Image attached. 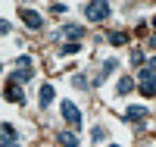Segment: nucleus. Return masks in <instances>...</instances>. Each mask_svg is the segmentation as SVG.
Returning <instances> with one entry per match:
<instances>
[{"mask_svg":"<svg viewBox=\"0 0 156 147\" xmlns=\"http://www.w3.org/2000/svg\"><path fill=\"white\" fill-rule=\"evenodd\" d=\"M0 35H9V22L6 19H0Z\"/></svg>","mask_w":156,"mask_h":147,"instance_id":"obj_21","label":"nucleus"},{"mask_svg":"<svg viewBox=\"0 0 156 147\" xmlns=\"http://www.w3.org/2000/svg\"><path fill=\"white\" fill-rule=\"evenodd\" d=\"M137 88L144 97H153L156 94V69H150V66H144V69L137 72Z\"/></svg>","mask_w":156,"mask_h":147,"instance_id":"obj_1","label":"nucleus"},{"mask_svg":"<svg viewBox=\"0 0 156 147\" xmlns=\"http://www.w3.org/2000/svg\"><path fill=\"white\" fill-rule=\"evenodd\" d=\"M125 119H128V122H140V119H147V106H128Z\"/></svg>","mask_w":156,"mask_h":147,"instance_id":"obj_8","label":"nucleus"},{"mask_svg":"<svg viewBox=\"0 0 156 147\" xmlns=\"http://www.w3.org/2000/svg\"><path fill=\"white\" fill-rule=\"evenodd\" d=\"M37 97H41L37 103H41L44 110H47V106L53 103V97H56V91H53V85H41V94H37Z\"/></svg>","mask_w":156,"mask_h":147,"instance_id":"obj_6","label":"nucleus"},{"mask_svg":"<svg viewBox=\"0 0 156 147\" xmlns=\"http://www.w3.org/2000/svg\"><path fill=\"white\" fill-rule=\"evenodd\" d=\"M131 63H134V66H140V63H144V53L134 50V53H131Z\"/></svg>","mask_w":156,"mask_h":147,"instance_id":"obj_17","label":"nucleus"},{"mask_svg":"<svg viewBox=\"0 0 156 147\" xmlns=\"http://www.w3.org/2000/svg\"><path fill=\"white\" fill-rule=\"evenodd\" d=\"M84 16L90 22H106L109 19V3L106 0H90V3L84 6Z\"/></svg>","mask_w":156,"mask_h":147,"instance_id":"obj_2","label":"nucleus"},{"mask_svg":"<svg viewBox=\"0 0 156 147\" xmlns=\"http://www.w3.org/2000/svg\"><path fill=\"white\" fill-rule=\"evenodd\" d=\"M19 16H22V22L28 25L31 31H37V28H41V25H44V19H41V13H34V9H25V6H22V13H19Z\"/></svg>","mask_w":156,"mask_h":147,"instance_id":"obj_4","label":"nucleus"},{"mask_svg":"<svg viewBox=\"0 0 156 147\" xmlns=\"http://www.w3.org/2000/svg\"><path fill=\"white\" fill-rule=\"evenodd\" d=\"M125 41H128V35H125V31H109V44H115V47H122Z\"/></svg>","mask_w":156,"mask_h":147,"instance_id":"obj_14","label":"nucleus"},{"mask_svg":"<svg viewBox=\"0 0 156 147\" xmlns=\"http://www.w3.org/2000/svg\"><path fill=\"white\" fill-rule=\"evenodd\" d=\"M16 66H31V57H28V53H22V57L16 60Z\"/></svg>","mask_w":156,"mask_h":147,"instance_id":"obj_18","label":"nucleus"},{"mask_svg":"<svg viewBox=\"0 0 156 147\" xmlns=\"http://www.w3.org/2000/svg\"><path fill=\"white\" fill-rule=\"evenodd\" d=\"M90 141H94V144H100V141H106V128H94V131H90Z\"/></svg>","mask_w":156,"mask_h":147,"instance_id":"obj_15","label":"nucleus"},{"mask_svg":"<svg viewBox=\"0 0 156 147\" xmlns=\"http://www.w3.org/2000/svg\"><path fill=\"white\" fill-rule=\"evenodd\" d=\"M56 141H59V147H78V135L75 131H59Z\"/></svg>","mask_w":156,"mask_h":147,"instance_id":"obj_9","label":"nucleus"},{"mask_svg":"<svg viewBox=\"0 0 156 147\" xmlns=\"http://www.w3.org/2000/svg\"><path fill=\"white\" fill-rule=\"evenodd\" d=\"M78 50H81V44H78V41H69V44H62V47H59L62 57H72V53H78Z\"/></svg>","mask_w":156,"mask_h":147,"instance_id":"obj_12","label":"nucleus"},{"mask_svg":"<svg viewBox=\"0 0 156 147\" xmlns=\"http://www.w3.org/2000/svg\"><path fill=\"white\" fill-rule=\"evenodd\" d=\"M0 147H19V141H16V138H3V141H0Z\"/></svg>","mask_w":156,"mask_h":147,"instance_id":"obj_19","label":"nucleus"},{"mask_svg":"<svg viewBox=\"0 0 156 147\" xmlns=\"http://www.w3.org/2000/svg\"><path fill=\"white\" fill-rule=\"evenodd\" d=\"M9 78H12V82H19V85L31 82V66H16V72H12Z\"/></svg>","mask_w":156,"mask_h":147,"instance_id":"obj_7","label":"nucleus"},{"mask_svg":"<svg viewBox=\"0 0 156 147\" xmlns=\"http://www.w3.org/2000/svg\"><path fill=\"white\" fill-rule=\"evenodd\" d=\"M72 85H75V88H87V82H84L81 75H75V78H72Z\"/></svg>","mask_w":156,"mask_h":147,"instance_id":"obj_20","label":"nucleus"},{"mask_svg":"<svg viewBox=\"0 0 156 147\" xmlns=\"http://www.w3.org/2000/svg\"><path fill=\"white\" fill-rule=\"evenodd\" d=\"M109 147H119V144H109Z\"/></svg>","mask_w":156,"mask_h":147,"instance_id":"obj_24","label":"nucleus"},{"mask_svg":"<svg viewBox=\"0 0 156 147\" xmlns=\"http://www.w3.org/2000/svg\"><path fill=\"white\" fill-rule=\"evenodd\" d=\"M62 35L72 38V41H78V38L84 35V28H81V25H66V28H62Z\"/></svg>","mask_w":156,"mask_h":147,"instance_id":"obj_10","label":"nucleus"},{"mask_svg":"<svg viewBox=\"0 0 156 147\" xmlns=\"http://www.w3.org/2000/svg\"><path fill=\"white\" fill-rule=\"evenodd\" d=\"M150 69H156V57H153V60H150Z\"/></svg>","mask_w":156,"mask_h":147,"instance_id":"obj_23","label":"nucleus"},{"mask_svg":"<svg viewBox=\"0 0 156 147\" xmlns=\"http://www.w3.org/2000/svg\"><path fill=\"white\" fill-rule=\"evenodd\" d=\"M150 47H153V50H156V35H153V38H150Z\"/></svg>","mask_w":156,"mask_h":147,"instance_id":"obj_22","label":"nucleus"},{"mask_svg":"<svg viewBox=\"0 0 156 147\" xmlns=\"http://www.w3.org/2000/svg\"><path fill=\"white\" fill-rule=\"evenodd\" d=\"M62 119H66L72 128H78V125H81V110H78L72 100H62Z\"/></svg>","mask_w":156,"mask_h":147,"instance_id":"obj_3","label":"nucleus"},{"mask_svg":"<svg viewBox=\"0 0 156 147\" xmlns=\"http://www.w3.org/2000/svg\"><path fill=\"white\" fill-rule=\"evenodd\" d=\"M131 88H134V78L122 75V78H119V88H115V91H119V94H128V91H131Z\"/></svg>","mask_w":156,"mask_h":147,"instance_id":"obj_11","label":"nucleus"},{"mask_svg":"<svg viewBox=\"0 0 156 147\" xmlns=\"http://www.w3.org/2000/svg\"><path fill=\"white\" fill-rule=\"evenodd\" d=\"M3 94H6V100H9V103H22V100H25V91L19 88V82H9Z\"/></svg>","mask_w":156,"mask_h":147,"instance_id":"obj_5","label":"nucleus"},{"mask_svg":"<svg viewBox=\"0 0 156 147\" xmlns=\"http://www.w3.org/2000/svg\"><path fill=\"white\" fill-rule=\"evenodd\" d=\"M0 138H16V125L12 122H0Z\"/></svg>","mask_w":156,"mask_h":147,"instance_id":"obj_13","label":"nucleus"},{"mask_svg":"<svg viewBox=\"0 0 156 147\" xmlns=\"http://www.w3.org/2000/svg\"><path fill=\"white\" fill-rule=\"evenodd\" d=\"M115 69H119V60H106L103 63V78H106L109 72H115Z\"/></svg>","mask_w":156,"mask_h":147,"instance_id":"obj_16","label":"nucleus"}]
</instances>
